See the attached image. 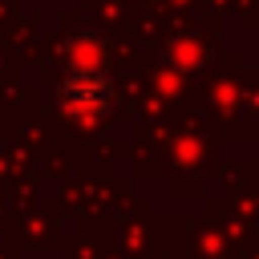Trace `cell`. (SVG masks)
<instances>
[{"label":"cell","instance_id":"cell-1","mask_svg":"<svg viewBox=\"0 0 259 259\" xmlns=\"http://www.w3.org/2000/svg\"><path fill=\"white\" fill-rule=\"evenodd\" d=\"M57 105L73 121H105L117 109V81L101 69H65L57 81Z\"/></svg>","mask_w":259,"mask_h":259},{"label":"cell","instance_id":"cell-2","mask_svg":"<svg viewBox=\"0 0 259 259\" xmlns=\"http://www.w3.org/2000/svg\"><path fill=\"white\" fill-rule=\"evenodd\" d=\"M61 57H65V69H101V73L113 69V45H109V36H101L93 28L73 32L65 40Z\"/></svg>","mask_w":259,"mask_h":259},{"label":"cell","instance_id":"cell-3","mask_svg":"<svg viewBox=\"0 0 259 259\" xmlns=\"http://www.w3.org/2000/svg\"><path fill=\"white\" fill-rule=\"evenodd\" d=\"M210 53L214 49H210V40L202 32H178V36H170L162 45V65L174 69L178 77H190V73L210 65Z\"/></svg>","mask_w":259,"mask_h":259}]
</instances>
